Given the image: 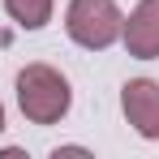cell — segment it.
Segmentation results:
<instances>
[{
	"instance_id": "cell-1",
	"label": "cell",
	"mask_w": 159,
	"mask_h": 159,
	"mask_svg": "<svg viewBox=\"0 0 159 159\" xmlns=\"http://www.w3.org/2000/svg\"><path fill=\"white\" fill-rule=\"evenodd\" d=\"M73 103V90H69V78L56 69V65H43L34 60L17 73V107L30 125H56Z\"/></svg>"
},
{
	"instance_id": "cell-2",
	"label": "cell",
	"mask_w": 159,
	"mask_h": 159,
	"mask_svg": "<svg viewBox=\"0 0 159 159\" xmlns=\"http://www.w3.org/2000/svg\"><path fill=\"white\" fill-rule=\"evenodd\" d=\"M65 30L86 52H107L125 30V13L116 9V0H69Z\"/></svg>"
},
{
	"instance_id": "cell-3",
	"label": "cell",
	"mask_w": 159,
	"mask_h": 159,
	"mask_svg": "<svg viewBox=\"0 0 159 159\" xmlns=\"http://www.w3.org/2000/svg\"><path fill=\"white\" fill-rule=\"evenodd\" d=\"M120 112L142 138H159V82L155 78H129L120 86Z\"/></svg>"
},
{
	"instance_id": "cell-4",
	"label": "cell",
	"mask_w": 159,
	"mask_h": 159,
	"mask_svg": "<svg viewBox=\"0 0 159 159\" xmlns=\"http://www.w3.org/2000/svg\"><path fill=\"white\" fill-rule=\"evenodd\" d=\"M125 52L138 60H159V0H138L129 17H125Z\"/></svg>"
},
{
	"instance_id": "cell-5",
	"label": "cell",
	"mask_w": 159,
	"mask_h": 159,
	"mask_svg": "<svg viewBox=\"0 0 159 159\" xmlns=\"http://www.w3.org/2000/svg\"><path fill=\"white\" fill-rule=\"evenodd\" d=\"M52 4L56 0H4V13L22 30H43L52 22Z\"/></svg>"
},
{
	"instance_id": "cell-6",
	"label": "cell",
	"mask_w": 159,
	"mask_h": 159,
	"mask_svg": "<svg viewBox=\"0 0 159 159\" xmlns=\"http://www.w3.org/2000/svg\"><path fill=\"white\" fill-rule=\"evenodd\" d=\"M0 129H4V103H0Z\"/></svg>"
}]
</instances>
